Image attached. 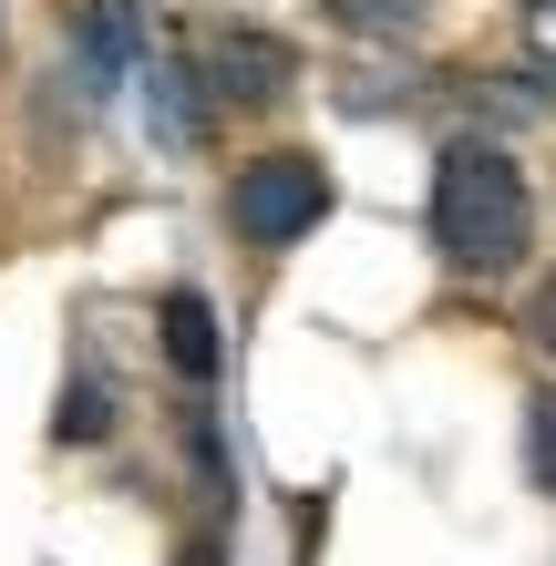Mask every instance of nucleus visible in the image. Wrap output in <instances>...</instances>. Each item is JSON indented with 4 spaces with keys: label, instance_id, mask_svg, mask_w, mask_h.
Listing matches in <instances>:
<instances>
[{
    "label": "nucleus",
    "instance_id": "f257e3e1",
    "mask_svg": "<svg viewBox=\"0 0 556 566\" xmlns=\"http://www.w3.org/2000/svg\"><path fill=\"white\" fill-rule=\"evenodd\" d=\"M526 238H536V207H526L515 155L484 145V135L443 145V165H433V248H443L464 279H495V269L526 258Z\"/></svg>",
    "mask_w": 556,
    "mask_h": 566
},
{
    "label": "nucleus",
    "instance_id": "f03ea898",
    "mask_svg": "<svg viewBox=\"0 0 556 566\" xmlns=\"http://www.w3.org/2000/svg\"><path fill=\"white\" fill-rule=\"evenodd\" d=\"M227 217H238L248 248H300L310 227L331 217V165L300 155V145L258 155V165H238V186H227Z\"/></svg>",
    "mask_w": 556,
    "mask_h": 566
},
{
    "label": "nucleus",
    "instance_id": "7ed1b4c3",
    "mask_svg": "<svg viewBox=\"0 0 556 566\" xmlns=\"http://www.w3.org/2000/svg\"><path fill=\"white\" fill-rule=\"evenodd\" d=\"M279 83H289V42H269V31H217L207 42V93L217 104H269Z\"/></svg>",
    "mask_w": 556,
    "mask_h": 566
},
{
    "label": "nucleus",
    "instance_id": "20e7f679",
    "mask_svg": "<svg viewBox=\"0 0 556 566\" xmlns=\"http://www.w3.org/2000/svg\"><path fill=\"white\" fill-rule=\"evenodd\" d=\"M166 360L186 381H217V310H207V289H166Z\"/></svg>",
    "mask_w": 556,
    "mask_h": 566
},
{
    "label": "nucleus",
    "instance_id": "39448f33",
    "mask_svg": "<svg viewBox=\"0 0 556 566\" xmlns=\"http://www.w3.org/2000/svg\"><path fill=\"white\" fill-rule=\"evenodd\" d=\"M319 11L350 21V31H381V42H402V31L433 21V0H319Z\"/></svg>",
    "mask_w": 556,
    "mask_h": 566
},
{
    "label": "nucleus",
    "instance_id": "423d86ee",
    "mask_svg": "<svg viewBox=\"0 0 556 566\" xmlns=\"http://www.w3.org/2000/svg\"><path fill=\"white\" fill-rule=\"evenodd\" d=\"M52 432H62V443H104V432H114V391H104V381H62Z\"/></svg>",
    "mask_w": 556,
    "mask_h": 566
},
{
    "label": "nucleus",
    "instance_id": "0eeeda50",
    "mask_svg": "<svg viewBox=\"0 0 556 566\" xmlns=\"http://www.w3.org/2000/svg\"><path fill=\"white\" fill-rule=\"evenodd\" d=\"M526 474H536V494H556V391L526 402Z\"/></svg>",
    "mask_w": 556,
    "mask_h": 566
},
{
    "label": "nucleus",
    "instance_id": "6e6552de",
    "mask_svg": "<svg viewBox=\"0 0 556 566\" xmlns=\"http://www.w3.org/2000/svg\"><path fill=\"white\" fill-rule=\"evenodd\" d=\"M526 340H536V350H546V360H556V279H546V289H536V298H526Z\"/></svg>",
    "mask_w": 556,
    "mask_h": 566
},
{
    "label": "nucleus",
    "instance_id": "1a4fd4ad",
    "mask_svg": "<svg viewBox=\"0 0 556 566\" xmlns=\"http://www.w3.org/2000/svg\"><path fill=\"white\" fill-rule=\"evenodd\" d=\"M176 566H227V546H217V536H196V546H186Z\"/></svg>",
    "mask_w": 556,
    "mask_h": 566
}]
</instances>
